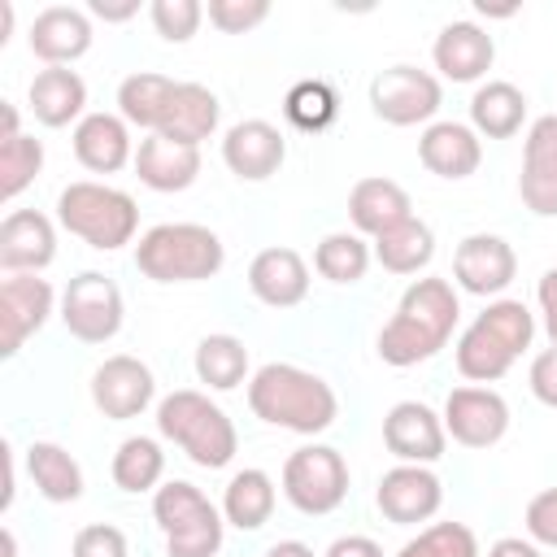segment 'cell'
I'll return each instance as SVG.
<instances>
[{"label": "cell", "instance_id": "30", "mask_svg": "<svg viewBox=\"0 0 557 557\" xmlns=\"http://www.w3.org/2000/svg\"><path fill=\"white\" fill-rule=\"evenodd\" d=\"M26 470H30V483L39 487V496L52 500V505H70V500L83 496L78 461L61 444H52V440H35L26 448Z\"/></svg>", "mask_w": 557, "mask_h": 557}, {"label": "cell", "instance_id": "39", "mask_svg": "<svg viewBox=\"0 0 557 557\" xmlns=\"http://www.w3.org/2000/svg\"><path fill=\"white\" fill-rule=\"evenodd\" d=\"M283 109H287V117H292L300 131H322V126L335 117V91H331L326 83H318V78H305V83H296V87L287 91Z\"/></svg>", "mask_w": 557, "mask_h": 557}, {"label": "cell", "instance_id": "34", "mask_svg": "<svg viewBox=\"0 0 557 557\" xmlns=\"http://www.w3.org/2000/svg\"><path fill=\"white\" fill-rule=\"evenodd\" d=\"M161 474H165V453H161V444L152 435H131V440L117 444V453H113V483L122 492H131V496L157 492Z\"/></svg>", "mask_w": 557, "mask_h": 557}, {"label": "cell", "instance_id": "23", "mask_svg": "<svg viewBox=\"0 0 557 557\" xmlns=\"http://www.w3.org/2000/svg\"><path fill=\"white\" fill-rule=\"evenodd\" d=\"M418 157L431 174L440 178H470L483 161V144H479V131L466 126V122H431L418 139Z\"/></svg>", "mask_w": 557, "mask_h": 557}, {"label": "cell", "instance_id": "12", "mask_svg": "<svg viewBox=\"0 0 557 557\" xmlns=\"http://www.w3.org/2000/svg\"><path fill=\"white\" fill-rule=\"evenodd\" d=\"M152 396H157V379L139 357H126V352L104 357L91 374V400L113 422L139 418L152 405Z\"/></svg>", "mask_w": 557, "mask_h": 557}, {"label": "cell", "instance_id": "45", "mask_svg": "<svg viewBox=\"0 0 557 557\" xmlns=\"http://www.w3.org/2000/svg\"><path fill=\"white\" fill-rule=\"evenodd\" d=\"M535 300H540V313H544V335H548V344L557 348V265L540 274Z\"/></svg>", "mask_w": 557, "mask_h": 557}, {"label": "cell", "instance_id": "16", "mask_svg": "<svg viewBox=\"0 0 557 557\" xmlns=\"http://www.w3.org/2000/svg\"><path fill=\"white\" fill-rule=\"evenodd\" d=\"M518 196L535 218H557V113L535 117L527 131Z\"/></svg>", "mask_w": 557, "mask_h": 557}, {"label": "cell", "instance_id": "19", "mask_svg": "<svg viewBox=\"0 0 557 557\" xmlns=\"http://www.w3.org/2000/svg\"><path fill=\"white\" fill-rule=\"evenodd\" d=\"M57 257V231L39 209H13L0 222V270L39 274Z\"/></svg>", "mask_w": 557, "mask_h": 557}, {"label": "cell", "instance_id": "6", "mask_svg": "<svg viewBox=\"0 0 557 557\" xmlns=\"http://www.w3.org/2000/svg\"><path fill=\"white\" fill-rule=\"evenodd\" d=\"M57 218L70 235H78L83 244H91L100 252H117L139 231V205L122 187L91 183V178L70 183L57 196Z\"/></svg>", "mask_w": 557, "mask_h": 557}, {"label": "cell", "instance_id": "28", "mask_svg": "<svg viewBox=\"0 0 557 557\" xmlns=\"http://www.w3.org/2000/svg\"><path fill=\"white\" fill-rule=\"evenodd\" d=\"M26 100H30V113H35L44 126H70V122L83 113V104H87V83H83L70 65H48V70H39V74L30 78ZM78 122H83V117H78Z\"/></svg>", "mask_w": 557, "mask_h": 557}, {"label": "cell", "instance_id": "3", "mask_svg": "<svg viewBox=\"0 0 557 557\" xmlns=\"http://www.w3.org/2000/svg\"><path fill=\"white\" fill-rule=\"evenodd\" d=\"M535 318L522 300H492L457 339V370L470 383H496L531 348Z\"/></svg>", "mask_w": 557, "mask_h": 557}, {"label": "cell", "instance_id": "27", "mask_svg": "<svg viewBox=\"0 0 557 557\" xmlns=\"http://www.w3.org/2000/svg\"><path fill=\"white\" fill-rule=\"evenodd\" d=\"M218 117H222V104L209 87L200 83H178L174 96H170V109L157 126V135L165 139H178V144H191L200 148V139H209L218 131Z\"/></svg>", "mask_w": 557, "mask_h": 557}, {"label": "cell", "instance_id": "37", "mask_svg": "<svg viewBox=\"0 0 557 557\" xmlns=\"http://www.w3.org/2000/svg\"><path fill=\"white\" fill-rule=\"evenodd\" d=\"M44 170V144L30 139V135H13V139H0V196L4 200H17L35 174Z\"/></svg>", "mask_w": 557, "mask_h": 557}, {"label": "cell", "instance_id": "10", "mask_svg": "<svg viewBox=\"0 0 557 557\" xmlns=\"http://www.w3.org/2000/svg\"><path fill=\"white\" fill-rule=\"evenodd\" d=\"M440 100H444L440 78L418 65H392L370 78V109L387 126H418V122L435 117Z\"/></svg>", "mask_w": 557, "mask_h": 557}, {"label": "cell", "instance_id": "4", "mask_svg": "<svg viewBox=\"0 0 557 557\" xmlns=\"http://www.w3.org/2000/svg\"><path fill=\"white\" fill-rule=\"evenodd\" d=\"M226 261L222 239L200 222H161L139 235L135 265L152 283H200L213 278Z\"/></svg>", "mask_w": 557, "mask_h": 557}, {"label": "cell", "instance_id": "18", "mask_svg": "<svg viewBox=\"0 0 557 557\" xmlns=\"http://www.w3.org/2000/svg\"><path fill=\"white\" fill-rule=\"evenodd\" d=\"M283 157H287V139L265 117H244L222 135V161L244 183H261V178L278 174Z\"/></svg>", "mask_w": 557, "mask_h": 557}, {"label": "cell", "instance_id": "13", "mask_svg": "<svg viewBox=\"0 0 557 557\" xmlns=\"http://www.w3.org/2000/svg\"><path fill=\"white\" fill-rule=\"evenodd\" d=\"M52 283L39 274H4L0 283V357H17L22 344L48 322Z\"/></svg>", "mask_w": 557, "mask_h": 557}, {"label": "cell", "instance_id": "22", "mask_svg": "<svg viewBox=\"0 0 557 557\" xmlns=\"http://www.w3.org/2000/svg\"><path fill=\"white\" fill-rule=\"evenodd\" d=\"M248 287L270 309H292L309 296V265L296 248H261L248 265Z\"/></svg>", "mask_w": 557, "mask_h": 557}, {"label": "cell", "instance_id": "7", "mask_svg": "<svg viewBox=\"0 0 557 557\" xmlns=\"http://www.w3.org/2000/svg\"><path fill=\"white\" fill-rule=\"evenodd\" d=\"M152 518L165 535L170 557H213L222 548V513L213 500L183 479H170L152 492Z\"/></svg>", "mask_w": 557, "mask_h": 557}, {"label": "cell", "instance_id": "14", "mask_svg": "<svg viewBox=\"0 0 557 557\" xmlns=\"http://www.w3.org/2000/svg\"><path fill=\"white\" fill-rule=\"evenodd\" d=\"M374 505H379V513L387 518V522H396V527H418V522H426V518H435L440 513V505H444V483L426 470V466H392L383 479H379V487H374Z\"/></svg>", "mask_w": 557, "mask_h": 557}, {"label": "cell", "instance_id": "31", "mask_svg": "<svg viewBox=\"0 0 557 557\" xmlns=\"http://www.w3.org/2000/svg\"><path fill=\"white\" fill-rule=\"evenodd\" d=\"M270 513H274V479L257 466L239 470L222 492V518L239 531H257L270 522Z\"/></svg>", "mask_w": 557, "mask_h": 557}, {"label": "cell", "instance_id": "44", "mask_svg": "<svg viewBox=\"0 0 557 557\" xmlns=\"http://www.w3.org/2000/svg\"><path fill=\"white\" fill-rule=\"evenodd\" d=\"M531 396L548 409H557V348H544L535 361H531Z\"/></svg>", "mask_w": 557, "mask_h": 557}, {"label": "cell", "instance_id": "41", "mask_svg": "<svg viewBox=\"0 0 557 557\" xmlns=\"http://www.w3.org/2000/svg\"><path fill=\"white\" fill-rule=\"evenodd\" d=\"M205 13L222 35H244L270 17V4L265 0H209Z\"/></svg>", "mask_w": 557, "mask_h": 557}, {"label": "cell", "instance_id": "38", "mask_svg": "<svg viewBox=\"0 0 557 557\" xmlns=\"http://www.w3.org/2000/svg\"><path fill=\"white\" fill-rule=\"evenodd\" d=\"M396 557H479V540L466 522H431Z\"/></svg>", "mask_w": 557, "mask_h": 557}, {"label": "cell", "instance_id": "50", "mask_svg": "<svg viewBox=\"0 0 557 557\" xmlns=\"http://www.w3.org/2000/svg\"><path fill=\"white\" fill-rule=\"evenodd\" d=\"M0 548H4V557H17V535L13 531H0Z\"/></svg>", "mask_w": 557, "mask_h": 557}, {"label": "cell", "instance_id": "33", "mask_svg": "<svg viewBox=\"0 0 557 557\" xmlns=\"http://www.w3.org/2000/svg\"><path fill=\"white\" fill-rule=\"evenodd\" d=\"M431 257H435V235L422 218H409L374 239V261L392 274H418V270H426Z\"/></svg>", "mask_w": 557, "mask_h": 557}, {"label": "cell", "instance_id": "11", "mask_svg": "<svg viewBox=\"0 0 557 557\" xmlns=\"http://www.w3.org/2000/svg\"><path fill=\"white\" fill-rule=\"evenodd\" d=\"M440 418L461 448H492L509 431V405L492 387H453Z\"/></svg>", "mask_w": 557, "mask_h": 557}, {"label": "cell", "instance_id": "35", "mask_svg": "<svg viewBox=\"0 0 557 557\" xmlns=\"http://www.w3.org/2000/svg\"><path fill=\"white\" fill-rule=\"evenodd\" d=\"M196 379L213 392H231L248 379V348L235 335H205L196 344Z\"/></svg>", "mask_w": 557, "mask_h": 557}, {"label": "cell", "instance_id": "49", "mask_svg": "<svg viewBox=\"0 0 557 557\" xmlns=\"http://www.w3.org/2000/svg\"><path fill=\"white\" fill-rule=\"evenodd\" d=\"M265 557H313V548L300 544V540H278V544L265 548Z\"/></svg>", "mask_w": 557, "mask_h": 557}, {"label": "cell", "instance_id": "2", "mask_svg": "<svg viewBox=\"0 0 557 557\" xmlns=\"http://www.w3.org/2000/svg\"><path fill=\"white\" fill-rule=\"evenodd\" d=\"M248 409L278 431L296 435H318L335 422L339 400L331 383L313 370H300L292 361H270L248 379Z\"/></svg>", "mask_w": 557, "mask_h": 557}, {"label": "cell", "instance_id": "47", "mask_svg": "<svg viewBox=\"0 0 557 557\" xmlns=\"http://www.w3.org/2000/svg\"><path fill=\"white\" fill-rule=\"evenodd\" d=\"M487 557H544L535 540H522V535H505L487 548Z\"/></svg>", "mask_w": 557, "mask_h": 557}, {"label": "cell", "instance_id": "5", "mask_svg": "<svg viewBox=\"0 0 557 557\" xmlns=\"http://www.w3.org/2000/svg\"><path fill=\"white\" fill-rule=\"evenodd\" d=\"M157 431L170 444H178L205 470L231 466V457L239 448V435H235V422L226 418V409L213 405L205 392H191V387L170 392L157 405Z\"/></svg>", "mask_w": 557, "mask_h": 557}, {"label": "cell", "instance_id": "26", "mask_svg": "<svg viewBox=\"0 0 557 557\" xmlns=\"http://www.w3.org/2000/svg\"><path fill=\"white\" fill-rule=\"evenodd\" d=\"M74 157L91 174H117L131 161V131L122 113H87L74 126Z\"/></svg>", "mask_w": 557, "mask_h": 557}, {"label": "cell", "instance_id": "21", "mask_svg": "<svg viewBox=\"0 0 557 557\" xmlns=\"http://www.w3.org/2000/svg\"><path fill=\"white\" fill-rule=\"evenodd\" d=\"M431 61H435V70H440L444 78H453V83H474V78H483V74L492 70L496 44H492V35H487L483 26H474V22H448V26L435 35V44H431Z\"/></svg>", "mask_w": 557, "mask_h": 557}, {"label": "cell", "instance_id": "1", "mask_svg": "<svg viewBox=\"0 0 557 557\" xmlns=\"http://www.w3.org/2000/svg\"><path fill=\"white\" fill-rule=\"evenodd\" d=\"M457 292L448 278H418L405 287L392 322L379 331V357L396 370L435 357L457 326Z\"/></svg>", "mask_w": 557, "mask_h": 557}, {"label": "cell", "instance_id": "42", "mask_svg": "<svg viewBox=\"0 0 557 557\" xmlns=\"http://www.w3.org/2000/svg\"><path fill=\"white\" fill-rule=\"evenodd\" d=\"M70 557H126V535L113 522H91L74 535Z\"/></svg>", "mask_w": 557, "mask_h": 557}, {"label": "cell", "instance_id": "20", "mask_svg": "<svg viewBox=\"0 0 557 557\" xmlns=\"http://www.w3.org/2000/svg\"><path fill=\"white\" fill-rule=\"evenodd\" d=\"M26 44L44 65H74L91 48V17L74 4H48L35 13Z\"/></svg>", "mask_w": 557, "mask_h": 557}, {"label": "cell", "instance_id": "9", "mask_svg": "<svg viewBox=\"0 0 557 557\" xmlns=\"http://www.w3.org/2000/svg\"><path fill=\"white\" fill-rule=\"evenodd\" d=\"M122 292L109 274L100 270H83L65 283L61 292V322L74 339L83 344H104L122 331Z\"/></svg>", "mask_w": 557, "mask_h": 557}, {"label": "cell", "instance_id": "40", "mask_svg": "<svg viewBox=\"0 0 557 557\" xmlns=\"http://www.w3.org/2000/svg\"><path fill=\"white\" fill-rule=\"evenodd\" d=\"M148 17H152V30H157L165 44H187V39L200 30L205 9H200L196 0H152V4H148Z\"/></svg>", "mask_w": 557, "mask_h": 557}, {"label": "cell", "instance_id": "25", "mask_svg": "<svg viewBox=\"0 0 557 557\" xmlns=\"http://www.w3.org/2000/svg\"><path fill=\"white\" fill-rule=\"evenodd\" d=\"M348 218L361 235H387L392 226L409 222L413 218V205H409V191L392 178H357L352 191H348Z\"/></svg>", "mask_w": 557, "mask_h": 557}, {"label": "cell", "instance_id": "15", "mask_svg": "<svg viewBox=\"0 0 557 557\" xmlns=\"http://www.w3.org/2000/svg\"><path fill=\"white\" fill-rule=\"evenodd\" d=\"M444 418L422 405V400H400L387 409L383 418V444L392 457H400L405 466H431L444 457Z\"/></svg>", "mask_w": 557, "mask_h": 557}, {"label": "cell", "instance_id": "24", "mask_svg": "<svg viewBox=\"0 0 557 557\" xmlns=\"http://www.w3.org/2000/svg\"><path fill=\"white\" fill-rule=\"evenodd\" d=\"M135 174L152 191H183L200 174V148L165 139V135H148L135 148Z\"/></svg>", "mask_w": 557, "mask_h": 557}, {"label": "cell", "instance_id": "43", "mask_svg": "<svg viewBox=\"0 0 557 557\" xmlns=\"http://www.w3.org/2000/svg\"><path fill=\"white\" fill-rule=\"evenodd\" d=\"M527 535L544 548H557V487H544L527 505Z\"/></svg>", "mask_w": 557, "mask_h": 557}, {"label": "cell", "instance_id": "46", "mask_svg": "<svg viewBox=\"0 0 557 557\" xmlns=\"http://www.w3.org/2000/svg\"><path fill=\"white\" fill-rule=\"evenodd\" d=\"M326 557H383V548H379L370 535H339V540L326 548Z\"/></svg>", "mask_w": 557, "mask_h": 557}, {"label": "cell", "instance_id": "29", "mask_svg": "<svg viewBox=\"0 0 557 557\" xmlns=\"http://www.w3.org/2000/svg\"><path fill=\"white\" fill-rule=\"evenodd\" d=\"M527 122V96L496 78V83H483L474 96H470V126L487 139H513Z\"/></svg>", "mask_w": 557, "mask_h": 557}, {"label": "cell", "instance_id": "48", "mask_svg": "<svg viewBox=\"0 0 557 557\" xmlns=\"http://www.w3.org/2000/svg\"><path fill=\"white\" fill-rule=\"evenodd\" d=\"M91 13L104 17V22H126L139 13V0H126V4H109V0H91Z\"/></svg>", "mask_w": 557, "mask_h": 557}, {"label": "cell", "instance_id": "32", "mask_svg": "<svg viewBox=\"0 0 557 557\" xmlns=\"http://www.w3.org/2000/svg\"><path fill=\"white\" fill-rule=\"evenodd\" d=\"M174 87H178L174 78L152 74V70H139V74L122 78V87H117V113H122L131 126H144V131L157 135V126H161V117H165V109H170Z\"/></svg>", "mask_w": 557, "mask_h": 557}, {"label": "cell", "instance_id": "8", "mask_svg": "<svg viewBox=\"0 0 557 557\" xmlns=\"http://www.w3.org/2000/svg\"><path fill=\"white\" fill-rule=\"evenodd\" d=\"M283 496L309 513L322 518L344 505L348 496V461L326 444H305L283 461Z\"/></svg>", "mask_w": 557, "mask_h": 557}, {"label": "cell", "instance_id": "36", "mask_svg": "<svg viewBox=\"0 0 557 557\" xmlns=\"http://www.w3.org/2000/svg\"><path fill=\"white\" fill-rule=\"evenodd\" d=\"M366 265H370V248L352 231H335L313 248V270L326 283H357L366 278Z\"/></svg>", "mask_w": 557, "mask_h": 557}, {"label": "cell", "instance_id": "17", "mask_svg": "<svg viewBox=\"0 0 557 557\" xmlns=\"http://www.w3.org/2000/svg\"><path fill=\"white\" fill-rule=\"evenodd\" d=\"M518 274V257L500 235H466L453 252V278L470 296H500Z\"/></svg>", "mask_w": 557, "mask_h": 557}]
</instances>
